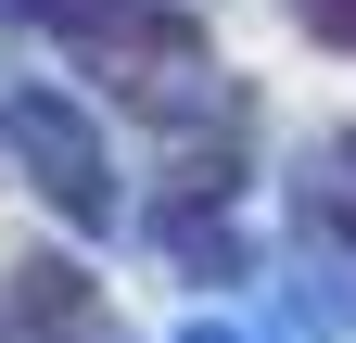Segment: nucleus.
<instances>
[{
	"instance_id": "1",
	"label": "nucleus",
	"mask_w": 356,
	"mask_h": 343,
	"mask_svg": "<svg viewBox=\"0 0 356 343\" xmlns=\"http://www.w3.org/2000/svg\"><path fill=\"white\" fill-rule=\"evenodd\" d=\"M216 343H229V331H216Z\"/></svg>"
}]
</instances>
